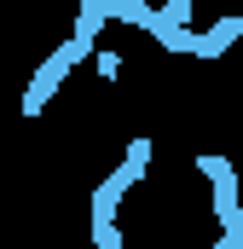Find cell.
<instances>
[{"instance_id": "277c9868", "label": "cell", "mask_w": 243, "mask_h": 249, "mask_svg": "<svg viewBox=\"0 0 243 249\" xmlns=\"http://www.w3.org/2000/svg\"><path fill=\"white\" fill-rule=\"evenodd\" d=\"M232 41H243V18H220L208 35H197V58H220Z\"/></svg>"}, {"instance_id": "7a4b0ae2", "label": "cell", "mask_w": 243, "mask_h": 249, "mask_svg": "<svg viewBox=\"0 0 243 249\" xmlns=\"http://www.w3.org/2000/svg\"><path fill=\"white\" fill-rule=\"evenodd\" d=\"M151 168V139H127V157H122V168L104 180V186L93 191V232H104V226H116V209L122 197L139 186V174Z\"/></svg>"}, {"instance_id": "5b68a950", "label": "cell", "mask_w": 243, "mask_h": 249, "mask_svg": "<svg viewBox=\"0 0 243 249\" xmlns=\"http://www.w3.org/2000/svg\"><path fill=\"white\" fill-rule=\"evenodd\" d=\"M214 249H243V232H220V238H214Z\"/></svg>"}, {"instance_id": "6da1fadb", "label": "cell", "mask_w": 243, "mask_h": 249, "mask_svg": "<svg viewBox=\"0 0 243 249\" xmlns=\"http://www.w3.org/2000/svg\"><path fill=\"white\" fill-rule=\"evenodd\" d=\"M99 29H104V6H99V0H87V6L75 12V35H69L58 53H52V58H47L41 70H35V75H29V93H23V116H41V110H47V99H52V93L64 87V75H69L75 64L93 53V35H99Z\"/></svg>"}, {"instance_id": "3957f363", "label": "cell", "mask_w": 243, "mask_h": 249, "mask_svg": "<svg viewBox=\"0 0 243 249\" xmlns=\"http://www.w3.org/2000/svg\"><path fill=\"white\" fill-rule=\"evenodd\" d=\"M197 168H203V180L214 186L220 232H243V203H238V174H232V162H226L220 151H208V157H197Z\"/></svg>"}]
</instances>
